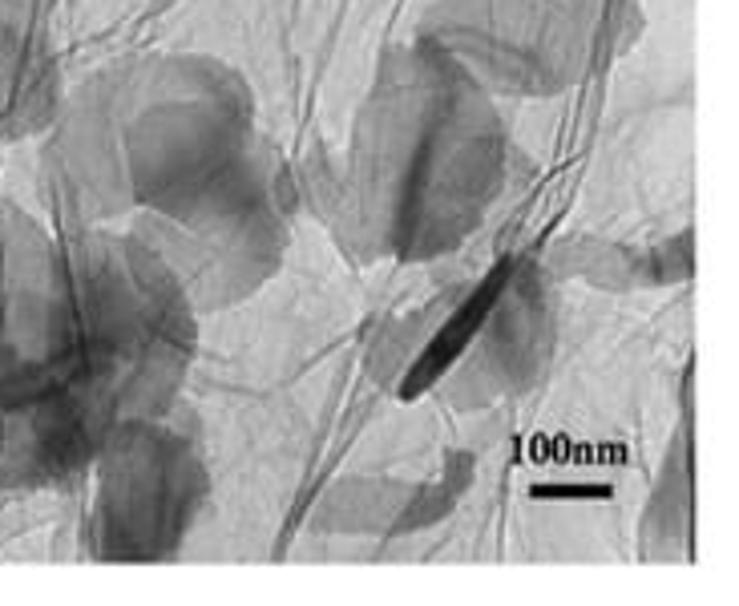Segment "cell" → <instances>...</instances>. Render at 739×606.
I'll use <instances>...</instances> for the list:
<instances>
[{
    "mask_svg": "<svg viewBox=\"0 0 739 606\" xmlns=\"http://www.w3.org/2000/svg\"><path fill=\"white\" fill-rule=\"evenodd\" d=\"M659 493L651 501L647 526L659 522V534L647 538V554L651 558H671V546H687V530H691V461H687V429H679L671 457L659 473Z\"/></svg>",
    "mask_w": 739,
    "mask_h": 606,
    "instance_id": "ba28073f",
    "label": "cell"
},
{
    "mask_svg": "<svg viewBox=\"0 0 739 606\" xmlns=\"http://www.w3.org/2000/svg\"><path fill=\"white\" fill-rule=\"evenodd\" d=\"M445 352L429 388L461 413L493 409L534 392L558 352L554 271L534 255H509L481 275L445 328Z\"/></svg>",
    "mask_w": 739,
    "mask_h": 606,
    "instance_id": "5b68a950",
    "label": "cell"
},
{
    "mask_svg": "<svg viewBox=\"0 0 739 606\" xmlns=\"http://www.w3.org/2000/svg\"><path fill=\"white\" fill-rule=\"evenodd\" d=\"M558 259H566L570 275H582L590 287H667L691 275V239L671 247H610L586 239H562Z\"/></svg>",
    "mask_w": 739,
    "mask_h": 606,
    "instance_id": "52a82bcc",
    "label": "cell"
},
{
    "mask_svg": "<svg viewBox=\"0 0 739 606\" xmlns=\"http://www.w3.org/2000/svg\"><path fill=\"white\" fill-rule=\"evenodd\" d=\"M202 316L122 227L0 202V493H69L118 429L182 400Z\"/></svg>",
    "mask_w": 739,
    "mask_h": 606,
    "instance_id": "6da1fadb",
    "label": "cell"
},
{
    "mask_svg": "<svg viewBox=\"0 0 739 606\" xmlns=\"http://www.w3.org/2000/svg\"><path fill=\"white\" fill-rule=\"evenodd\" d=\"M295 182L344 259L425 267L489 223L509 182V138L489 89L425 41L384 65L340 166Z\"/></svg>",
    "mask_w": 739,
    "mask_h": 606,
    "instance_id": "3957f363",
    "label": "cell"
},
{
    "mask_svg": "<svg viewBox=\"0 0 739 606\" xmlns=\"http://www.w3.org/2000/svg\"><path fill=\"white\" fill-rule=\"evenodd\" d=\"M295 186V170L255 134L247 85L206 61L101 81L37 174L45 223L130 235L215 227Z\"/></svg>",
    "mask_w": 739,
    "mask_h": 606,
    "instance_id": "7a4b0ae2",
    "label": "cell"
},
{
    "mask_svg": "<svg viewBox=\"0 0 739 606\" xmlns=\"http://www.w3.org/2000/svg\"><path fill=\"white\" fill-rule=\"evenodd\" d=\"M606 37V0H449L429 45L481 89L542 97L574 85Z\"/></svg>",
    "mask_w": 739,
    "mask_h": 606,
    "instance_id": "8992f818",
    "label": "cell"
},
{
    "mask_svg": "<svg viewBox=\"0 0 739 606\" xmlns=\"http://www.w3.org/2000/svg\"><path fill=\"white\" fill-rule=\"evenodd\" d=\"M85 481L93 485L85 550L97 562L158 566L178 558L215 493L206 437L186 396L118 429Z\"/></svg>",
    "mask_w": 739,
    "mask_h": 606,
    "instance_id": "277c9868",
    "label": "cell"
}]
</instances>
